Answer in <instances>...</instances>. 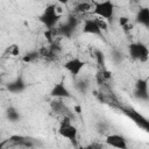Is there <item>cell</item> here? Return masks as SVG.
I'll use <instances>...</instances> for the list:
<instances>
[{"instance_id": "1", "label": "cell", "mask_w": 149, "mask_h": 149, "mask_svg": "<svg viewBox=\"0 0 149 149\" xmlns=\"http://www.w3.org/2000/svg\"><path fill=\"white\" fill-rule=\"evenodd\" d=\"M59 19H61V14L57 13V7L54 3L47 6L44 8L43 13L38 16V20L45 26L47 29L55 28V26L57 24V22L59 21Z\"/></svg>"}, {"instance_id": "2", "label": "cell", "mask_w": 149, "mask_h": 149, "mask_svg": "<svg viewBox=\"0 0 149 149\" xmlns=\"http://www.w3.org/2000/svg\"><path fill=\"white\" fill-rule=\"evenodd\" d=\"M115 6L112 0H104L97 1L93 5V13L104 20H113L114 17Z\"/></svg>"}, {"instance_id": "3", "label": "cell", "mask_w": 149, "mask_h": 149, "mask_svg": "<svg viewBox=\"0 0 149 149\" xmlns=\"http://www.w3.org/2000/svg\"><path fill=\"white\" fill-rule=\"evenodd\" d=\"M71 122H72V120L70 118L63 116V120L61 121L59 127H58V134L62 137L70 140L71 142H76L77 135H78V130Z\"/></svg>"}, {"instance_id": "4", "label": "cell", "mask_w": 149, "mask_h": 149, "mask_svg": "<svg viewBox=\"0 0 149 149\" xmlns=\"http://www.w3.org/2000/svg\"><path fill=\"white\" fill-rule=\"evenodd\" d=\"M128 52L130 58L140 62H147L149 57V50L142 42H134L128 45Z\"/></svg>"}, {"instance_id": "5", "label": "cell", "mask_w": 149, "mask_h": 149, "mask_svg": "<svg viewBox=\"0 0 149 149\" xmlns=\"http://www.w3.org/2000/svg\"><path fill=\"white\" fill-rule=\"evenodd\" d=\"M77 26H78L77 17L74 15H69L66 22L63 23L62 26H59L56 29V34H57V36H63V37H66V38H71L76 28H77Z\"/></svg>"}, {"instance_id": "6", "label": "cell", "mask_w": 149, "mask_h": 149, "mask_svg": "<svg viewBox=\"0 0 149 149\" xmlns=\"http://www.w3.org/2000/svg\"><path fill=\"white\" fill-rule=\"evenodd\" d=\"M85 65H86V63L84 61L74 57V58H71L64 63V69L68 72H70L72 76H78Z\"/></svg>"}, {"instance_id": "7", "label": "cell", "mask_w": 149, "mask_h": 149, "mask_svg": "<svg viewBox=\"0 0 149 149\" xmlns=\"http://www.w3.org/2000/svg\"><path fill=\"white\" fill-rule=\"evenodd\" d=\"M50 97H52L54 99H70L72 97L71 92L69 91V88L65 86V84L63 81H59L57 84L54 85V87L50 91Z\"/></svg>"}, {"instance_id": "8", "label": "cell", "mask_w": 149, "mask_h": 149, "mask_svg": "<svg viewBox=\"0 0 149 149\" xmlns=\"http://www.w3.org/2000/svg\"><path fill=\"white\" fill-rule=\"evenodd\" d=\"M50 107L51 109L55 112V113H58V114H62L63 116H68L70 118L71 120L74 119V112H72L64 102H62L61 100H57L55 98V100H52L50 102Z\"/></svg>"}, {"instance_id": "9", "label": "cell", "mask_w": 149, "mask_h": 149, "mask_svg": "<svg viewBox=\"0 0 149 149\" xmlns=\"http://www.w3.org/2000/svg\"><path fill=\"white\" fill-rule=\"evenodd\" d=\"M8 142L12 143L13 146H17V147H24V148H34L36 146V142L34 140H31L28 136H23V135H12L8 139Z\"/></svg>"}, {"instance_id": "10", "label": "cell", "mask_w": 149, "mask_h": 149, "mask_svg": "<svg viewBox=\"0 0 149 149\" xmlns=\"http://www.w3.org/2000/svg\"><path fill=\"white\" fill-rule=\"evenodd\" d=\"M106 144L114 147V148H119V149H127L128 144H127V140L120 135V134H109L106 136L105 140Z\"/></svg>"}, {"instance_id": "11", "label": "cell", "mask_w": 149, "mask_h": 149, "mask_svg": "<svg viewBox=\"0 0 149 149\" xmlns=\"http://www.w3.org/2000/svg\"><path fill=\"white\" fill-rule=\"evenodd\" d=\"M81 30L84 34H90V35L101 36V34H102V30L99 28L97 20H94V19H85Z\"/></svg>"}, {"instance_id": "12", "label": "cell", "mask_w": 149, "mask_h": 149, "mask_svg": "<svg viewBox=\"0 0 149 149\" xmlns=\"http://www.w3.org/2000/svg\"><path fill=\"white\" fill-rule=\"evenodd\" d=\"M135 97L141 100H148L149 93H148V79L140 78L135 84Z\"/></svg>"}, {"instance_id": "13", "label": "cell", "mask_w": 149, "mask_h": 149, "mask_svg": "<svg viewBox=\"0 0 149 149\" xmlns=\"http://www.w3.org/2000/svg\"><path fill=\"white\" fill-rule=\"evenodd\" d=\"M125 113H126L136 125H139L140 127H142V128H144V129H148V121H147V119H146L144 116H142L139 112H136V111L133 109V108H127V109H125Z\"/></svg>"}, {"instance_id": "14", "label": "cell", "mask_w": 149, "mask_h": 149, "mask_svg": "<svg viewBox=\"0 0 149 149\" xmlns=\"http://www.w3.org/2000/svg\"><path fill=\"white\" fill-rule=\"evenodd\" d=\"M6 87H7V90H8L10 93L17 94V93H21V92H23V91L26 90V83L23 81L22 78H16L15 80L8 83Z\"/></svg>"}, {"instance_id": "15", "label": "cell", "mask_w": 149, "mask_h": 149, "mask_svg": "<svg viewBox=\"0 0 149 149\" xmlns=\"http://www.w3.org/2000/svg\"><path fill=\"white\" fill-rule=\"evenodd\" d=\"M135 20L137 23L148 28L149 27V8L148 7H140L139 12L136 13Z\"/></svg>"}, {"instance_id": "16", "label": "cell", "mask_w": 149, "mask_h": 149, "mask_svg": "<svg viewBox=\"0 0 149 149\" xmlns=\"http://www.w3.org/2000/svg\"><path fill=\"white\" fill-rule=\"evenodd\" d=\"M6 118H7V120L10 121V122H17V121L21 119V114H20V112H19L15 107L9 106V107L6 109Z\"/></svg>"}, {"instance_id": "17", "label": "cell", "mask_w": 149, "mask_h": 149, "mask_svg": "<svg viewBox=\"0 0 149 149\" xmlns=\"http://www.w3.org/2000/svg\"><path fill=\"white\" fill-rule=\"evenodd\" d=\"M91 8H92V5H91L90 2L81 1V2H78V3L74 6V12H76V13L84 14V13L90 12V9H91Z\"/></svg>"}, {"instance_id": "18", "label": "cell", "mask_w": 149, "mask_h": 149, "mask_svg": "<svg viewBox=\"0 0 149 149\" xmlns=\"http://www.w3.org/2000/svg\"><path fill=\"white\" fill-rule=\"evenodd\" d=\"M38 58H40L38 50H31V51L24 54V56H22L21 59H22V62H24V63H31V62H34V61H36V59H38Z\"/></svg>"}, {"instance_id": "19", "label": "cell", "mask_w": 149, "mask_h": 149, "mask_svg": "<svg viewBox=\"0 0 149 149\" xmlns=\"http://www.w3.org/2000/svg\"><path fill=\"white\" fill-rule=\"evenodd\" d=\"M95 129H97V132H98L99 134H106V133L108 132V129H109V126H108V123L105 122V121H99V122H97V125H95Z\"/></svg>"}, {"instance_id": "20", "label": "cell", "mask_w": 149, "mask_h": 149, "mask_svg": "<svg viewBox=\"0 0 149 149\" xmlns=\"http://www.w3.org/2000/svg\"><path fill=\"white\" fill-rule=\"evenodd\" d=\"M6 54H9L10 56H20V48L17 44H12L6 49Z\"/></svg>"}, {"instance_id": "21", "label": "cell", "mask_w": 149, "mask_h": 149, "mask_svg": "<svg viewBox=\"0 0 149 149\" xmlns=\"http://www.w3.org/2000/svg\"><path fill=\"white\" fill-rule=\"evenodd\" d=\"M76 88H77L79 92L85 93V92L87 91V88H88V81H87V80H84V79L77 81V83H76Z\"/></svg>"}, {"instance_id": "22", "label": "cell", "mask_w": 149, "mask_h": 149, "mask_svg": "<svg viewBox=\"0 0 149 149\" xmlns=\"http://www.w3.org/2000/svg\"><path fill=\"white\" fill-rule=\"evenodd\" d=\"M112 55H113V59H114V62H116V63H120V62L123 59V54L120 52L119 50H114Z\"/></svg>"}, {"instance_id": "23", "label": "cell", "mask_w": 149, "mask_h": 149, "mask_svg": "<svg viewBox=\"0 0 149 149\" xmlns=\"http://www.w3.org/2000/svg\"><path fill=\"white\" fill-rule=\"evenodd\" d=\"M97 23H98V26H99V28L101 29V30H107V23H106V21L104 20V19H98L97 20Z\"/></svg>"}, {"instance_id": "24", "label": "cell", "mask_w": 149, "mask_h": 149, "mask_svg": "<svg viewBox=\"0 0 149 149\" xmlns=\"http://www.w3.org/2000/svg\"><path fill=\"white\" fill-rule=\"evenodd\" d=\"M128 23H129V19L127 17V16H121L120 19H119V24L121 26V27H127L128 26Z\"/></svg>"}, {"instance_id": "25", "label": "cell", "mask_w": 149, "mask_h": 149, "mask_svg": "<svg viewBox=\"0 0 149 149\" xmlns=\"http://www.w3.org/2000/svg\"><path fill=\"white\" fill-rule=\"evenodd\" d=\"M95 54H97V58H98V62L101 64V63H104V55L100 52V51H95Z\"/></svg>"}, {"instance_id": "26", "label": "cell", "mask_w": 149, "mask_h": 149, "mask_svg": "<svg viewBox=\"0 0 149 149\" xmlns=\"http://www.w3.org/2000/svg\"><path fill=\"white\" fill-rule=\"evenodd\" d=\"M112 76H111V72L109 71H102V78L105 79H109Z\"/></svg>"}, {"instance_id": "27", "label": "cell", "mask_w": 149, "mask_h": 149, "mask_svg": "<svg viewBox=\"0 0 149 149\" xmlns=\"http://www.w3.org/2000/svg\"><path fill=\"white\" fill-rule=\"evenodd\" d=\"M56 1L59 2V3H62V5H66L69 2V0H56Z\"/></svg>"}, {"instance_id": "28", "label": "cell", "mask_w": 149, "mask_h": 149, "mask_svg": "<svg viewBox=\"0 0 149 149\" xmlns=\"http://www.w3.org/2000/svg\"><path fill=\"white\" fill-rule=\"evenodd\" d=\"M76 111H77L76 113H78V114H79V113H80V107H79V106H77V107H76Z\"/></svg>"}, {"instance_id": "29", "label": "cell", "mask_w": 149, "mask_h": 149, "mask_svg": "<svg viewBox=\"0 0 149 149\" xmlns=\"http://www.w3.org/2000/svg\"><path fill=\"white\" fill-rule=\"evenodd\" d=\"M132 3H137V2H140V0H129Z\"/></svg>"}]
</instances>
